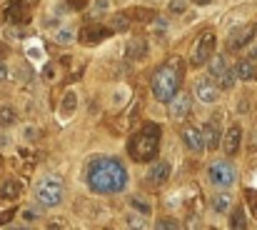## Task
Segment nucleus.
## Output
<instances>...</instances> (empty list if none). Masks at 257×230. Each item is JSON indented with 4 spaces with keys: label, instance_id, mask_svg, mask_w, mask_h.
Returning <instances> with one entry per match:
<instances>
[{
    "label": "nucleus",
    "instance_id": "obj_1",
    "mask_svg": "<svg viewBox=\"0 0 257 230\" xmlns=\"http://www.w3.org/2000/svg\"><path fill=\"white\" fill-rule=\"evenodd\" d=\"M85 180L88 188L97 195H118L128 188L130 173L118 158H95L85 168Z\"/></svg>",
    "mask_w": 257,
    "mask_h": 230
},
{
    "label": "nucleus",
    "instance_id": "obj_2",
    "mask_svg": "<svg viewBox=\"0 0 257 230\" xmlns=\"http://www.w3.org/2000/svg\"><path fill=\"white\" fill-rule=\"evenodd\" d=\"M180 78H182V58L172 55L165 65H160L153 73V78H150L153 95L160 103H170L180 93Z\"/></svg>",
    "mask_w": 257,
    "mask_h": 230
},
{
    "label": "nucleus",
    "instance_id": "obj_3",
    "mask_svg": "<svg viewBox=\"0 0 257 230\" xmlns=\"http://www.w3.org/2000/svg\"><path fill=\"white\" fill-rule=\"evenodd\" d=\"M128 153L135 163H150L160 153V128L155 123H145L128 143Z\"/></svg>",
    "mask_w": 257,
    "mask_h": 230
},
{
    "label": "nucleus",
    "instance_id": "obj_4",
    "mask_svg": "<svg viewBox=\"0 0 257 230\" xmlns=\"http://www.w3.org/2000/svg\"><path fill=\"white\" fill-rule=\"evenodd\" d=\"M65 198V188H63V180L55 178V175H45L35 183V200L43 208H58Z\"/></svg>",
    "mask_w": 257,
    "mask_h": 230
},
{
    "label": "nucleus",
    "instance_id": "obj_5",
    "mask_svg": "<svg viewBox=\"0 0 257 230\" xmlns=\"http://www.w3.org/2000/svg\"><path fill=\"white\" fill-rule=\"evenodd\" d=\"M207 180L220 190H227V188H232L237 183V170H235V165L230 160H215L207 168Z\"/></svg>",
    "mask_w": 257,
    "mask_h": 230
},
{
    "label": "nucleus",
    "instance_id": "obj_6",
    "mask_svg": "<svg viewBox=\"0 0 257 230\" xmlns=\"http://www.w3.org/2000/svg\"><path fill=\"white\" fill-rule=\"evenodd\" d=\"M215 45H217V38H215L212 30L200 33V38L195 40V48H193V55H190V63H193V65H205V63H210V58L215 55Z\"/></svg>",
    "mask_w": 257,
    "mask_h": 230
},
{
    "label": "nucleus",
    "instance_id": "obj_7",
    "mask_svg": "<svg viewBox=\"0 0 257 230\" xmlns=\"http://www.w3.org/2000/svg\"><path fill=\"white\" fill-rule=\"evenodd\" d=\"M255 35H257V25H240V28L230 30V35H227V50L237 53V50L247 48L250 40H255Z\"/></svg>",
    "mask_w": 257,
    "mask_h": 230
},
{
    "label": "nucleus",
    "instance_id": "obj_8",
    "mask_svg": "<svg viewBox=\"0 0 257 230\" xmlns=\"http://www.w3.org/2000/svg\"><path fill=\"white\" fill-rule=\"evenodd\" d=\"M220 93H223V88H220L210 75L207 78H200L197 83H195V98L200 100V103H205V105H212V103H217L220 100Z\"/></svg>",
    "mask_w": 257,
    "mask_h": 230
},
{
    "label": "nucleus",
    "instance_id": "obj_9",
    "mask_svg": "<svg viewBox=\"0 0 257 230\" xmlns=\"http://www.w3.org/2000/svg\"><path fill=\"white\" fill-rule=\"evenodd\" d=\"M113 33H115L113 28H105V25H100V23H90V25H85V28L80 30V40L88 43V45H97V43L107 40Z\"/></svg>",
    "mask_w": 257,
    "mask_h": 230
},
{
    "label": "nucleus",
    "instance_id": "obj_10",
    "mask_svg": "<svg viewBox=\"0 0 257 230\" xmlns=\"http://www.w3.org/2000/svg\"><path fill=\"white\" fill-rule=\"evenodd\" d=\"M190 108H193V100L188 93H177L170 103H167V113L172 120H185L190 115Z\"/></svg>",
    "mask_w": 257,
    "mask_h": 230
},
{
    "label": "nucleus",
    "instance_id": "obj_11",
    "mask_svg": "<svg viewBox=\"0 0 257 230\" xmlns=\"http://www.w3.org/2000/svg\"><path fill=\"white\" fill-rule=\"evenodd\" d=\"M5 20L10 25L28 23V3L25 0H10V3L5 5Z\"/></svg>",
    "mask_w": 257,
    "mask_h": 230
},
{
    "label": "nucleus",
    "instance_id": "obj_12",
    "mask_svg": "<svg viewBox=\"0 0 257 230\" xmlns=\"http://www.w3.org/2000/svg\"><path fill=\"white\" fill-rule=\"evenodd\" d=\"M242 145V128L235 123L227 128V133L223 135V148H225V155H237V150Z\"/></svg>",
    "mask_w": 257,
    "mask_h": 230
},
{
    "label": "nucleus",
    "instance_id": "obj_13",
    "mask_svg": "<svg viewBox=\"0 0 257 230\" xmlns=\"http://www.w3.org/2000/svg\"><path fill=\"white\" fill-rule=\"evenodd\" d=\"M202 138H205V148H207V150L223 148V130H220V125H217L215 120L205 123V128H202Z\"/></svg>",
    "mask_w": 257,
    "mask_h": 230
},
{
    "label": "nucleus",
    "instance_id": "obj_14",
    "mask_svg": "<svg viewBox=\"0 0 257 230\" xmlns=\"http://www.w3.org/2000/svg\"><path fill=\"white\" fill-rule=\"evenodd\" d=\"M182 143H185V148L193 150V153H202V150H205L202 130H197V128H193V125H188L185 130H182Z\"/></svg>",
    "mask_w": 257,
    "mask_h": 230
},
{
    "label": "nucleus",
    "instance_id": "obj_15",
    "mask_svg": "<svg viewBox=\"0 0 257 230\" xmlns=\"http://www.w3.org/2000/svg\"><path fill=\"white\" fill-rule=\"evenodd\" d=\"M170 173H172V165H170L167 160H158V163L150 165V170H148V180H150L153 185H162V183L170 178Z\"/></svg>",
    "mask_w": 257,
    "mask_h": 230
},
{
    "label": "nucleus",
    "instance_id": "obj_16",
    "mask_svg": "<svg viewBox=\"0 0 257 230\" xmlns=\"http://www.w3.org/2000/svg\"><path fill=\"white\" fill-rule=\"evenodd\" d=\"M148 40L145 38H132V40H128L125 45V58L128 60H142L145 55H148Z\"/></svg>",
    "mask_w": 257,
    "mask_h": 230
},
{
    "label": "nucleus",
    "instance_id": "obj_17",
    "mask_svg": "<svg viewBox=\"0 0 257 230\" xmlns=\"http://www.w3.org/2000/svg\"><path fill=\"white\" fill-rule=\"evenodd\" d=\"M227 70H230V65H227V60H225L223 55H212V58H210V63H207V75H210L215 83L223 78Z\"/></svg>",
    "mask_w": 257,
    "mask_h": 230
},
{
    "label": "nucleus",
    "instance_id": "obj_18",
    "mask_svg": "<svg viewBox=\"0 0 257 230\" xmlns=\"http://www.w3.org/2000/svg\"><path fill=\"white\" fill-rule=\"evenodd\" d=\"M75 110H78V93H75V90H67V93L63 95V103H60V118H63V120L72 118V115H75Z\"/></svg>",
    "mask_w": 257,
    "mask_h": 230
},
{
    "label": "nucleus",
    "instance_id": "obj_19",
    "mask_svg": "<svg viewBox=\"0 0 257 230\" xmlns=\"http://www.w3.org/2000/svg\"><path fill=\"white\" fill-rule=\"evenodd\" d=\"M235 75H237V80H257V65L255 60H237L235 65Z\"/></svg>",
    "mask_w": 257,
    "mask_h": 230
},
{
    "label": "nucleus",
    "instance_id": "obj_20",
    "mask_svg": "<svg viewBox=\"0 0 257 230\" xmlns=\"http://www.w3.org/2000/svg\"><path fill=\"white\" fill-rule=\"evenodd\" d=\"M210 203H212V210H215L217 215H225V213L232 210V195H230V193H217Z\"/></svg>",
    "mask_w": 257,
    "mask_h": 230
},
{
    "label": "nucleus",
    "instance_id": "obj_21",
    "mask_svg": "<svg viewBox=\"0 0 257 230\" xmlns=\"http://www.w3.org/2000/svg\"><path fill=\"white\" fill-rule=\"evenodd\" d=\"M20 195V183L15 178H8L3 185H0V198L3 200H15Z\"/></svg>",
    "mask_w": 257,
    "mask_h": 230
},
{
    "label": "nucleus",
    "instance_id": "obj_22",
    "mask_svg": "<svg viewBox=\"0 0 257 230\" xmlns=\"http://www.w3.org/2000/svg\"><path fill=\"white\" fill-rule=\"evenodd\" d=\"M15 123H18V110L13 105L0 108V128H13Z\"/></svg>",
    "mask_w": 257,
    "mask_h": 230
},
{
    "label": "nucleus",
    "instance_id": "obj_23",
    "mask_svg": "<svg viewBox=\"0 0 257 230\" xmlns=\"http://www.w3.org/2000/svg\"><path fill=\"white\" fill-rule=\"evenodd\" d=\"M130 208L137 210V213H142V215H148V218L153 215V205L145 200V198H140V195H132V198H130Z\"/></svg>",
    "mask_w": 257,
    "mask_h": 230
},
{
    "label": "nucleus",
    "instance_id": "obj_24",
    "mask_svg": "<svg viewBox=\"0 0 257 230\" xmlns=\"http://www.w3.org/2000/svg\"><path fill=\"white\" fill-rule=\"evenodd\" d=\"M53 40L58 43V45H70L72 40H75V30L72 28H60V30H55V38Z\"/></svg>",
    "mask_w": 257,
    "mask_h": 230
},
{
    "label": "nucleus",
    "instance_id": "obj_25",
    "mask_svg": "<svg viewBox=\"0 0 257 230\" xmlns=\"http://www.w3.org/2000/svg\"><path fill=\"white\" fill-rule=\"evenodd\" d=\"M230 228H235V230H242V228H247V213H245V208H235V210H232Z\"/></svg>",
    "mask_w": 257,
    "mask_h": 230
},
{
    "label": "nucleus",
    "instance_id": "obj_26",
    "mask_svg": "<svg viewBox=\"0 0 257 230\" xmlns=\"http://www.w3.org/2000/svg\"><path fill=\"white\" fill-rule=\"evenodd\" d=\"M110 28H113L115 33L128 30V28H130V15H128V13H118V15H113V20H110Z\"/></svg>",
    "mask_w": 257,
    "mask_h": 230
},
{
    "label": "nucleus",
    "instance_id": "obj_27",
    "mask_svg": "<svg viewBox=\"0 0 257 230\" xmlns=\"http://www.w3.org/2000/svg\"><path fill=\"white\" fill-rule=\"evenodd\" d=\"M125 13H128L130 18L142 20V23H145V20H148V23H153V20H155V13H153V10H148V8H130V10H125Z\"/></svg>",
    "mask_w": 257,
    "mask_h": 230
},
{
    "label": "nucleus",
    "instance_id": "obj_28",
    "mask_svg": "<svg viewBox=\"0 0 257 230\" xmlns=\"http://www.w3.org/2000/svg\"><path fill=\"white\" fill-rule=\"evenodd\" d=\"M167 28H170V20H167V18H158V15H155V20L150 23V30H153V35H158V38L165 35Z\"/></svg>",
    "mask_w": 257,
    "mask_h": 230
},
{
    "label": "nucleus",
    "instance_id": "obj_29",
    "mask_svg": "<svg viewBox=\"0 0 257 230\" xmlns=\"http://www.w3.org/2000/svg\"><path fill=\"white\" fill-rule=\"evenodd\" d=\"M145 218H148V215H142V213H128L125 215V225L128 228H145Z\"/></svg>",
    "mask_w": 257,
    "mask_h": 230
},
{
    "label": "nucleus",
    "instance_id": "obj_30",
    "mask_svg": "<svg viewBox=\"0 0 257 230\" xmlns=\"http://www.w3.org/2000/svg\"><path fill=\"white\" fill-rule=\"evenodd\" d=\"M40 208H43V205H40ZM40 208H32V205H30V208H25V210L20 213V215H23V220H25V223H35V220H40V218H43V210H40Z\"/></svg>",
    "mask_w": 257,
    "mask_h": 230
},
{
    "label": "nucleus",
    "instance_id": "obj_31",
    "mask_svg": "<svg viewBox=\"0 0 257 230\" xmlns=\"http://www.w3.org/2000/svg\"><path fill=\"white\" fill-rule=\"evenodd\" d=\"M188 5H190V0H170V13L172 15H182L188 10Z\"/></svg>",
    "mask_w": 257,
    "mask_h": 230
},
{
    "label": "nucleus",
    "instance_id": "obj_32",
    "mask_svg": "<svg viewBox=\"0 0 257 230\" xmlns=\"http://www.w3.org/2000/svg\"><path fill=\"white\" fill-rule=\"evenodd\" d=\"M128 98H130V90H128V88H120V90L115 93V98H113V100H115L113 108H123V105L128 103Z\"/></svg>",
    "mask_w": 257,
    "mask_h": 230
},
{
    "label": "nucleus",
    "instance_id": "obj_33",
    "mask_svg": "<svg viewBox=\"0 0 257 230\" xmlns=\"http://www.w3.org/2000/svg\"><path fill=\"white\" fill-rule=\"evenodd\" d=\"M155 225H158V228H170V230H177V228H180V223H175L172 218H162V220H158Z\"/></svg>",
    "mask_w": 257,
    "mask_h": 230
},
{
    "label": "nucleus",
    "instance_id": "obj_34",
    "mask_svg": "<svg viewBox=\"0 0 257 230\" xmlns=\"http://www.w3.org/2000/svg\"><path fill=\"white\" fill-rule=\"evenodd\" d=\"M107 8H110V3H107V0H95V3H93V13H95V15L105 13Z\"/></svg>",
    "mask_w": 257,
    "mask_h": 230
},
{
    "label": "nucleus",
    "instance_id": "obj_35",
    "mask_svg": "<svg viewBox=\"0 0 257 230\" xmlns=\"http://www.w3.org/2000/svg\"><path fill=\"white\" fill-rule=\"evenodd\" d=\"M8 75H10V70H8V65L0 60V80H8Z\"/></svg>",
    "mask_w": 257,
    "mask_h": 230
},
{
    "label": "nucleus",
    "instance_id": "obj_36",
    "mask_svg": "<svg viewBox=\"0 0 257 230\" xmlns=\"http://www.w3.org/2000/svg\"><path fill=\"white\" fill-rule=\"evenodd\" d=\"M23 138H38V130L35 128H23Z\"/></svg>",
    "mask_w": 257,
    "mask_h": 230
},
{
    "label": "nucleus",
    "instance_id": "obj_37",
    "mask_svg": "<svg viewBox=\"0 0 257 230\" xmlns=\"http://www.w3.org/2000/svg\"><path fill=\"white\" fill-rule=\"evenodd\" d=\"M247 198H250V205H252V208H255V213H257V193L247 190Z\"/></svg>",
    "mask_w": 257,
    "mask_h": 230
},
{
    "label": "nucleus",
    "instance_id": "obj_38",
    "mask_svg": "<svg viewBox=\"0 0 257 230\" xmlns=\"http://www.w3.org/2000/svg\"><path fill=\"white\" fill-rule=\"evenodd\" d=\"M13 218V210H8V213H3V215H0V225H5L8 220Z\"/></svg>",
    "mask_w": 257,
    "mask_h": 230
},
{
    "label": "nucleus",
    "instance_id": "obj_39",
    "mask_svg": "<svg viewBox=\"0 0 257 230\" xmlns=\"http://www.w3.org/2000/svg\"><path fill=\"white\" fill-rule=\"evenodd\" d=\"M45 75L53 80V78H55V68H53V65H48V68H45Z\"/></svg>",
    "mask_w": 257,
    "mask_h": 230
},
{
    "label": "nucleus",
    "instance_id": "obj_40",
    "mask_svg": "<svg viewBox=\"0 0 257 230\" xmlns=\"http://www.w3.org/2000/svg\"><path fill=\"white\" fill-rule=\"evenodd\" d=\"M237 110H240V113H247V100H245V98H242V103L237 105Z\"/></svg>",
    "mask_w": 257,
    "mask_h": 230
},
{
    "label": "nucleus",
    "instance_id": "obj_41",
    "mask_svg": "<svg viewBox=\"0 0 257 230\" xmlns=\"http://www.w3.org/2000/svg\"><path fill=\"white\" fill-rule=\"evenodd\" d=\"M0 145L8 148V145H10V138H8V135H0Z\"/></svg>",
    "mask_w": 257,
    "mask_h": 230
},
{
    "label": "nucleus",
    "instance_id": "obj_42",
    "mask_svg": "<svg viewBox=\"0 0 257 230\" xmlns=\"http://www.w3.org/2000/svg\"><path fill=\"white\" fill-rule=\"evenodd\" d=\"M247 58H250V60H255V63H257V48H252V50H250V55H247Z\"/></svg>",
    "mask_w": 257,
    "mask_h": 230
},
{
    "label": "nucleus",
    "instance_id": "obj_43",
    "mask_svg": "<svg viewBox=\"0 0 257 230\" xmlns=\"http://www.w3.org/2000/svg\"><path fill=\"white\" fill-rule=\"evenodd\" d=\"M193 3H195V5H210L212 0H193Z\"/></svg>",
    "mask_w": 257,
    "mask_h": 230
}]
</instances>
